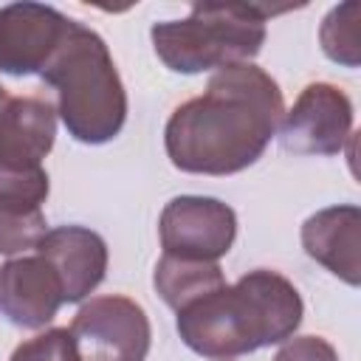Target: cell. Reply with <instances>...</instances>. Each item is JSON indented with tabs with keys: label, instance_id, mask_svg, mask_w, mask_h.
Here are the masks:
<instances>
[{
	"label": "cell",
	"instance_id": "1",
	"mask_svg": "<svg viewBox=\"0 0 361 361\" xmlns=\"http://www.w3.org/2000/svg\"><path fill=\"white\" fill-rule=\"evenodd\" d=\"M285 102L276 79L254 62L212 73L206 90L178 104L164 127L175 169L234 175L257 164L276 135Z\"/></svg>",
	"mask_w": 361,
	"mask_h": 361
},
{
	"label": "cell",
	"instance_id": "2",
	"mask_svg": "<svg viewBox=\"0 0 361 361\" xmlns=\"http://www.w3.org/2000/svg\"><path fill=\"white\" fill-rule=\"evenodd\" d=\"M305 316L296 285L268 268L243 274L178 310L180 341L212 361L237 358L288 341Z\"/></svg>",
	"mask_w": 361,
	"mask_h": 361
},
{
	"label": "cell",
	"instance_id": "3",
	"mask_svg": "<svg viewBox=\"0 0 361 361\" xmlns=\"http://www.w3.org/2000/svg\"><path fill=\"white\" fill-rule=\"evenodd\" d=\"M39 79L56 90V116L79 144H107L121 133L127 90L107 42L93 28L73 20Z\"/></svg>",
	"mask_w": 361,
	"mask_h": 361
},
{
	"label": "cell",
	"instance_id": "4",
	"mask_svg": "<svg viewBox=\"0 0 361 361\" xmlns=\"http://www.w3.org/2000/svg\"><path fill=\"white\" fill-rule=\"evenodd\" d=\"M259 3H195L189 17L149 28L158 59L175 73L223 71L251 62L265 45L268 17L285 11Z\"/></svg>",
	"mask_w": 361,
	"mask_h": 361
},
{
	"label": "cell",
	"instance_id": "5",
	"mask_svg": "<svg viewBox=\"0 0 361 361\" xmlns=\"http://www.w3.org/2000/svg\"><path fill=\"white\" fill-rule=\"evenodd\" d=\"M68 330L79 361H144L152 344L147 310L116 293L85 302Z\"/></svg>",
	"mask_w": 361,
	"mask_h": 361
},
{
	"label": "cell",
	"instance_id": "6",
	"mask_svg": "<svg viewBox=\"0 0 361 361\" xmlns=\"http://www.w3.org/2000/svg\"><path fill=\"white\" fill-rule=\"evenodd\" d=\"M158 237L166 257L217 262L237 237V214L228 203L203 195L172 197L158 220Z\"/></svg>",
	"mask_w": 361,
	"mask_h": 361
},
{
	"label": "cell",
	"instance_id": "7",
	"mask_svg": "<svg viewBox=\"0 0 361 361\" xmlns=\"http://www.w3.org/2000/svg\"><path fill=\"white\" fill-rule=\"evenodd\" d=\"M353 102L330 82H310L279 121V144L293 155H338L353 138Z\"/></svg>",
	"mask_w": 361,
	"mask_h": 361
},
{
	"label": "cell",
	"instance_id": "8",
	"mask_svg": "<svg viewBox=\"0 0 361 361\" xmlns=\"http://www.w3.org/2000/svg\"><path fill=\"white\" fill-rule=\"evenodd\" d=\"M71 17L45 3H8L0 8V73L31 76L62 45Z\"/></svg>",
	"mask_w": 361,
	"mask_h": 361
},
{
	"label": "cell",
	"instance_id": "9",
	"mask_svg": "<svg viewBox=\"0 0 361 361\" xmlns=\"http://www.w3.org/2000/svg\"><path fill=\"white\" fill-rule=\"evenodd\" d=\"M62 305V282L45 257H14L0 265V313L14 327L39 330Z\"/></svg>",
	"mask_w": 361,
	"mask_h": 361
},
{
	"label": "cell",
	"instance_id": "10",
	"mask_svg": "<svg viewBox=\"0 0 361 361\" xmlns=\"http://www.w3.org/2000/svg\"><path fill=\"white\" fill-rule=\"evenodd\" d=\"M34 251L54 265L68 305L87 299L107 274V243L85 226L48 228Z\"/></svg>",
	"mask_w": 361,
	"mask_h": 361
},
{
	"label": "cell",
	"instance_id": "11",
	"mask_svg": "<svg viewBox=\"0 0 361 361\" xmlns=\"http://www.w3.org/2000/svg\"><path fill=\"white\" fill-rule=\"evenodd\" d=\"M56 110L39 96H8L0 104V169H42V158L54 149Z\"/></svg>",
	"mask_w": 361,
	"mask_h": 361
},
{
	"label": "cell",
	"instance_id": "12",
	"mask_svg": "<svg viewBox=\"0 0 361 361\" xmlns=\"http://www.w3.org/2000/svg\"><path fill=\"white\" fill-rule=\"evenodd\" d=\"M302 248L347 285L361 282V209L327 206L302 223Z\"/></svg>",
	"mask_w": 361,
	"mask_h": 361
},
{
	"label": "cell",
	"instance_id": "13",
	"mask_svg": "<svg viewBox=\"0 0 361 361\" xmlns=\"http://www.w3.org/2000/svg\"><path fill=\"white\" fill-rule=\"evenodd\" d=\"M48 172L0 169V254L14 257L45 237L48 223L42 203L48 197Z\"/></svg>",
	"mask_w": 361,
	"mask_h": 361
},
{
	"label": "cell",
	"instance_id": "14",
	"mask_svg": "<svg viewBox=\"0 0 361 361\" xmlns=\"http://www.w3.org/2000/svg\"><path fill=\"white\" fill-rule=\"evenodd\" d=\"M152 285L158 296L178 313L180 307L192 305L195 299L217 290L226 285L223 268L217 262H197V259H178V257H161L152 274Z\"/></svg>",
	"mask_w": 361,
	"mask_h": 361
},
{
	"label": "cell",
	"instance_id": "15",
	"mask_svg": "<svg viewBox=\"0 0 361 361\" xmlns=\"http://www.w3.org/2000/svg\"><path fill=\"white\" fill-rule=\"evenodd\" d=\"M319 42L327 59L344 68H358V3L347 0L333 6L322 20Z\"/></svg>",
	"mask_w": 361,
	"mask_h": 361
},
{
	"label": "cell",
	"instance_id": "16",
	"mask_svg": "<svg viewBox=\"0 0 361 361\" xmlns=\"http://www.w3.org/2000/svg\"><path fill=\"white\" fill-rule=\"evenodd\" d=\"M8 361H79L68 327H51L14 347Z\"/></svg>",
	"mask_w": 361,
	"mask_h": 361
},
{
	"label": "cell",
	"instance_id": "17",
	"mask_svg": "<svg viewBox=\"0 0 361 361\" xmlns=\"http://www.w3.org/2000/svg\"><path fill=\"white\" fill-rule=\"evenodd\" d=\"M274 361H338V353L322 336H290Z\"/></svg>",
	"mask_w": 361,
	"mask_h": 361
},
{
	"label": "cell",
	"instance_id": "18",
	"mask_svg": "<svg viewBox=\"0 0 361 361\" xmlns=\"http://www.w3.org/2000/svg\"><path fill=\"white\" fill-rule=\"evenodd\" d=\"M6 99H8V93H6V87H3V85H0V104H3V102H6Z\"/></svg>",
	"mask_w": 361,
	"mask_h": 361
},
{
	"label": "cell",
	"instance_id": "19",
	"mask_svg": "<svg viewBox=\"0 0 361 361\" xmlns=\"http://www.w3.org/2000/svg\"><path fill=\"white\" fill-rule=\"evenodd\" d=\"M226 361H231V358H226Z\"/></svg>",
	"mask_w": 361,
	"mask_h": 361
}]
</instances>
